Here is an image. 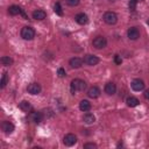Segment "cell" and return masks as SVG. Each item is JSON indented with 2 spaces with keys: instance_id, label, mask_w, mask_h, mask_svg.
Returning <instances> with one entry per match:
<instances>
[{
  "instance_id": "29",
  "label": "cell",
  "mask_w": 149,
  "mask_h": 149,
  "mask_svg": "<svg viewBox=\"0 0 149 149\" xmlns=\"http://www.w3.org/2000/svg\"><path fill=\"white\" fill-rule=\"evenodd\" d=\"M84 148H85V149H88V148H97V144H95V143H85V144H84Z\"/></svg>"
},
{
  "instance_id": "8",
  "label": "cell",
  "mask_w": 149,
  "mask_h": 149,
  "mask_svg": "<svg viewBox=\"0 0 149 149\" xmlns=\"http://www.w3.org/2000/svg\"><path fill=\"white\" fill-rule=\"evenodd\" d=\"M127 35H128L129 40H137L140 37V31L136 27H130L127 31Z\"/></svg>"
},
{
  "instance_id": "31",
  "label": "cell",
  "mask_w": 149,
  "mask_h": 149,
  "mask_svg": "<svg viewBox=\"0 0 149 149\" xmlns=\"http://www.w3.org/2000/svg\"><path fill=\"white\" fill-rule=\"evenodd\" d=\"M108 1H115V0H108Z\"/></svg>"
},
{
  "instance_id": "28",
  "label": "cell",
  "mask_w": 149,
  "mask_h": 149,
  "mask_svg": "<svg viewBox=\"0 0 149 149\" xmlns=\"http://www.w3.org/2000/svg\"><path fill=\"white\" fill-rule=\"evenodd\" d=\"M114 62H115V64H121V62H122V58H121V56L120 55H115L114 56Z\"/></svg>"
},
{
  "instance_id": "3",
  "label": "cell",
  "mask_w": 149,
  "mask_h": 149,
  "mask_svg": "<svg viewBox=\"0 0 149 149\" xmlns=\"http://www.w3.org/2000/svg\"><path fill=\"white\" fill-rule=\"evenodd\" d=\"M104 21L107 24H114L118 21V15L114 12H106L104 14Z\"/></svg>"
},
{
  "instance_id": "13",
  "label": "cell",
  "mask_w": 149,
  "mask_h": 149,
  "mask_svg": "<svg viewBox=\"0 0 149 149\" xmlns=\"http://www.w3.org/2000/svg\"><path fill=\"white\" fill-rule=\"evenodd\" d=\"M74 19H76V21H77L79 24H85V23H87V21H88V16H87L85 13H78V14L74 16Z\"/></svg>"
},
{
  "instance_id": "16",
  "label": "cell",
  "mask_w": 149,
  "mask_h": 149,
  "mask_svg": "<svg viewBox=\"0 0 149 149\" xmlns=\"http://www.w3.org/2000/svg\"><path fill=\"white\" fill-rule=\"evenodd\" d=\"M115 91H116V86H115V84L114 83H107L106 85H105V92L108 94V95H113L114 93H115Z\"/></svg>"
},
{
  "instance_id": "11",
  "label": "cell",
  "mask_w": 149,
  "mask_h": 149,
  "mask_svg": "<svg viewBox=\"0 0 149 149\" xmlns=\"http://www.w3.org/2000/svg\"><path fill=\"white\" fill-rule=\"evenodd\" d=\"M69 64H70L71 68H73V69H78V68H80V66L83 65V59L79 58V57H73V58L70 59Z\"/></svg>"
},
{
  "instance_id": "1",
  "label": "cell",
  "mask_w": 149,
  "mask_h": 149,
  "mask_svg": "<svg viewBox=\"0 0 149 149\" xmlns=\"http://www.w3.org/2000/svg\"><path fill=\"white\" fill-rule=\"evenodd\" d=\"M86 87V83L79 78H76L71 81V93L74 94L77 91H84Z\"/></svg>"
},
{
  "instance_id": "6",
  "label": "cell",
  "mask_w": 149,
  "mask_h": 149,
  "mask_svg": "<svg viewBox=\"0 0 149 149\" xmlns=\"http://www.w3.org/2000/svg\"><path fill=\"white\" fill-rule=\"evenodd\" d=\"M84 63H86L90 66H93V65H97L99 63V58L94 55H86L84 57Z\"/></svg>"
},
{
  "instance_id": "30",
  "label": "cell",
  "mask_w": 149,
  "mask_h": 149,
  "mask_svg": "<svg viewBox=\"0 0 149 149\" xmlns=\"http://www.w3.org/2000/svg\"><path fill=\"white\" fill-rule=\"evenodd\" d=\"M143 95H144V98H146V99H148V100H149V90H147V91H144V93H143Z\"/></svg>"
},
{
  "instance_id": "15",
  "label": "cell",
  "mask_w": 149,
  "mask_h": 149,
  "mask_svg": "<svg viewBox=\"0 0 149 149\" xmlns=\"http://www.w3.org/2000/svg\"><path fill=\"white\" fill-rule=\"evenodd\" d=\"M45 16H47V13L43 9H36L33 12V19L35 20H43L45 19Z\"/></svg>"
},
{
  "instance_id": "25",
  "label": "cell",
  "mask_w": 149,
  "mask_h": 149,
  "mask_svg": "<svg viewBox=\"0 0 149 149\" xmlns=\"http://www.w3.org/2000/svg\"><path fill=\"white\" fill-rule=\"evenodd\" d=\"M57 74H58V77L63 78V77H65V76H66V72H65V70H64L63 68H59V69L57 70Z\"/></svg>"
},
{
  "instance_id": "10",
  "label": "cell",
  "mask_w": 149,
  "mask_h": 149,
  "mask_svg": "<svg viewBox=\"0 0 149 149\" xmlns=\"http://www.w3.org/2000/svg\"><path fill=\"white\" fill-rule=\"evenodd\" d=\"M130 85H132V88L134 91H142L144 88V83L141 79H134Z\"/></svg>"
},
{
  "instance_id": "22",
  "label": "cell",
  "mask_w": 149,
  "mask_h": 149,
  "mask_svg": "<svg viewBox=\"0 0 149 149\" xmlns=\"http://www.w3.org/2000/svg\"><path fill=\"white\" fill-rule=\"evenodd\" d=\"M0 62H1L2 65H6V66H9V65L13 64V59H12L9 56H3V57H1Z\"/></svg>"
},
{
  "instance_id": "23",
  "label": "cell",
  "mask_w": 149,
  "mask_h": 149,
  "mask_svg": "<svg viewBox=\"0 0 149 149\" xmlns=\"http://www.w3.org/2000/svg\"><path fill=\"white\" fill-rule=\"evenodd\" d=\"M54 10H55V13H56L57 15H59V16L63 15V10H62V7H61V3H59V2H56V3H55Z\"/></svg>"
},
{
  "instance_id": "2",
  "label": "cell",
  "mask_w": 149,
  "mask_h": 149,
  "mask_svg": "<svg viewBox=\"0 0 149 149\" xmlns=\"http://www.w3.org/2000/svg\"><path fill=\"white\" fill-rule=\"evenodd\" d=\"M21 37H22L23 40L30 41V40H33V38L35 37V30H34L31 27L26 26V27H23V28L21 29Z\"/></svg>"
},
{
  "instance_id": "26",
  "label": "cell",
  "mask_w": 149,
  "mask_h": 149,
  "mask_svg": "<svg viewBox=\"0 0 149 149\" xmlns=\"http://www.w3.org/2000/svg\"><path fill=\"white\" fill-rule=\"evenodd\" d=\"M136 2H137V0H129V9L130 10H135Z\"/></svg>"
},
{
  "instance_id": "27",
  "label": "cell",
  "mask_w": 149,
  "mask_h": 149,
  "mask_svg": "<svg viewBox=\"0 0 149 149\" xmlns=\"http://www.w3.org/2000/svg\"><path fill=\"white\" fill-rule=\"evenodd\" d=\"M66 3L69 6H77L79 3V0H66Z\"/></svg>"
},
{
  "instance_id": "5",
  "label": "cell",
  "mask_w": 149,
  "mask_h": 149,
  "mask_svg": "<svg viewBox=\"0 0 149 149\" xmlns=\"http://www.w3.org/2000/svg\"><path fill=\"white\" fill-rule=\"evenodd\" d=\"M63 143L65 146H68V147H71V146L77 143V136L74 134H66L63 137Z\"/></svg>"
},
{
  "instance_id": "12",
  "label": "cell",
  "mask_w": 149,
  "mask_h": 149,
  "mask_svg": "<svg viewBox=\"0 0 149 149\" xmlns=\"http://www.w3.org/2000/svg\"><path fill=\"white\" fill-rule=\"evenodd\" d=\"M87 95L90 97V98H98L99 95H100V88L99 87H97V86H92V87H90L88 88V91H87Z\"/></svg>"
},
{
  "instance_id": "14",
  "label": "cell",
  "mask_w": 149,
  "mask_h": 149,
  "mask_svg": "<svg viewBox=\"0 0 149 149\" xmlns=\"http://www.w3.org/2000/svg\"><path fill=\"white\" fill-rule=\"evenodd\" d=\"M30 120L35 123H40L43 120V115L41 112H31L30 113Z\"/></svg>"
},
{
  "instance_id": "4",
  "label": "cell",
  "mask_w": 149,
  "mask_h": 149,
  "mask_svg": "<svg viewBox=\"0 0 149 149\" xmlns=\"http://www.w3.org/2000/svg\"><path fill=\"white\" fill-rule=\"evenodd\" d=\"M92 44H93V47L97 48V49H102V48L106 47L107 41H106V38H105L104 36H97V37L93 40Z\"/></svg>"
},
{
  "instance_id": "24",
  "label": "cell",
  "mask_w": 149,
  "mask_h": 149,
  "mask_svg": "<svg viewBox=\"0 0 149 149\" xmlns=\"http://www.w3.org/2000/svg\"><path fill=\"white\" fill-rule=\"evenodd\" d=\"M7 81H8V74H7V72H3V74H2V78H1V81H0V86L3 88L5 86H6V84H7Z\"/></svg>"
},
{
  "instance_id": "7",
  "label": "cell",
  "mask_w": 149,
  "mask_h": 149,
  "mask_svg": "<svg viewBox=\"0 0 149 149\" xmlns=\"http://www.w3.org/2000/svg\"><path fill=\"white\" fill-rule=\"evenodd\" d=\"M27 91L30 94H38L41 92V85L38 83H31V84L28 85Z\"/></svg>"
},
{
  "instance_id": "20",
  "label": "cell",
  "mask_w": 149,
  "mask_h": 149,
  "mask_svg": "<svg viewBox=\"0 0 149 149\" xmlns=\"http://www.w3.org/2000/svg\"><path fill=\"white\" fill-rule=\"evenodd\" d=\"M83 120H84L85 123L91 125V123H93V122L95 121V116H94L92 113H86V114L83 116Z\"/></svg>"
},
{
  "instance_id": "18",
  "label": "cell",
  "mask_w": 149,
  "mask_h": 149,
  "mask_svg": "<svg viewBox=\"0 0 149 149\" xmlns=\"http://www.w3.org/2000/svg\"><path fill=\"white\" fill-rule=\"evenodd\" d=\"M19 107H20V109L23 111V112H29V111L31 109V105H30V102L27 101V100H22V101L19 104Z\"/></svg>"
},
{
  "instance_id": "21",
  "label": "cell",
  "mask_w": 149,
  "mask_h": 149,
  "mask_svg": "<svg viewBox=\"0 0 149 149\" xmlns=\"http://www.w3.org/2000/svg\"><path fill=\"white\" fill-rule=\"evenodd\" d=\"M126 102H127V105H128L129 107H135V106H137V105L140 104L139 99L135 98V97H128L127 100H126Z\"/></svg>"
},
{
  "instance_id": "32",
  "label": "cell",
  "mask_w": 149,
  "mask_h": 149,
  "mask_svg": "<svg viewBox=\"0 0 149 149\" xmlns=\"http://www.w3.org/2000/svg\"><path fill=\"white\" fill-rule=\"evenodd\" d=\"M148 24H149V20H148Z\"/></svg>"
},
{
  "instance_id": "9",
  "label": "cell",
  "mask_w": 149,
  "mask_h": 149,
  "mask_svg": "<svg viewBox=\"0 0 149 149\" xmlns=\"http://www.w3.org/2000/svg\"><path fill=\"white\" fill-rule=\"evenodd\" d=\"M1 129L3 130L5 134H12L14 130V125L9 121H3L1 125Z\"/></svg>"
},
{
  "instance_id": "17",
  "label": "cell",
  "mask_w": 149,
  "mask_h": 149,
  "mask_svg": "<svg viewBox=\"0 0 149 149\" xmlns=\"http://www.w3.org/2000/svg\"><path fill=\"white\" fill-rule=\"evenodd\" d=\"M79 108H80V111H83V112H87V111H90L91 109V102L88 101V100H81L80 102H79Z\"/></svg>"
},
{
  "instance_id": "19",
  "label": "cell",
  "mask_w": 149,
  "mask_h": 149,
  "mask_svg": "<svg viewBox=\"0 0 149 149\" xmlns=\"http://www.w3.org/2000/svg\"><path fill=\"white\" fill-rule=\"evenodd\" d=\"M8 13H9L10 15H17V14H21V13H22V9H21L19 6H16V5H12V6L8 8Z\"/></svg>"
}]
</instances>
